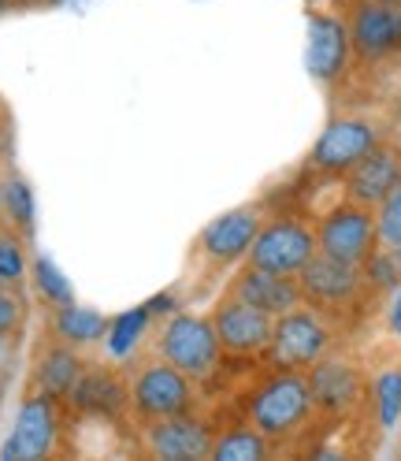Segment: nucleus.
<instances>
[{"mask_svg": "<svg viewBox=\"0 0 401 461\" xmlns=\"http://www.w3.org/2000/svg\"><path fill=\"white\" fill-rule=\"evenodd\" d=\"M312 417H316V402H312L305 372L272 368V376H264L245 394V420L261 428L272 443H290L298 431L308 428Z\"/></svg>", "mask_w": 401, "mask_h": 461, "instance_id": "obj_1", "label": "nucleus"}, {"mask_svg": "<svg viewBox=\"0 0 401 461\" xmlns=\"http://www.w3.org/2000/svg\"><path fill=\"white\" fill-rule=\"evenodd\" d=\"M156 357L183 368L193 384H209L223 361V346H219L212 316L183 312V309L175 316H167L156 331Z\"/></svg>", "mask_w": 401, "mask_h": 461, "instance_id": "obj_2", "label": "nucleus"}, {"mask_svg": "<svg viewBox=\"0 0 401 461\" xmlns=\"http://www.w3.org/2000/svg\"><path fill=\"white\" fill-rule=\"evenodd\" d=\"M331 346H334V328L327 324V316L312 305H298L275 316L264 361L279 372H308L320 357L331 354Z\"/></svg>", "mask_w": 401, "mask_h": 461, "instance_id": "obj_3", "label": "nucleus"}, {"mask_svg": "<svg viewBox=\"0 0 401 461\" xmlns=\"http://www.w3.org/2000/svg\"><path fill=\"white\" fill-rule=\"evenodd\" d=\"M200 406V391L186 376L183 368H175L164 357H153L141 365L130 376V413L146 424V420H164V417H179L193 413Z\"/></svg>", "mask_w": 401, "mask_h": 461, "instance_id": "obj_4", "label": "nucleus"}, {"mask_svg": "<svg viewBox=\"0 0 401 461\" xmlns=\"http://www.w3.org/2000/svg\"><path fill=\"white\" fill-rule=\"evenodd\" d=\"M383 141H387L383 127L376 120H368V115H334L320 131V138L312 141L305 164H308V171H316V176L342 179L371 149L383 146Z\"/></svg>", "mask_w": 401, "mask_h": 461, "instance_id": "obj_5", "label": "nucleus"}, {"mask_svg": "<svg viewBox=\"0 0 401 461\" xmlns=\"http://www.w3.org/2000/svg\"><path fill=\"white\" fill-rule=\"evenodd\" d=\"M64 439V402L45 391H31L15 413L8 439L0 443V461H41L60 450Z\"/></svg>", "mask_w": 401, "mask_h": 461, "instance_id": "obj_6", "label": "nucleus"}, {"mask_svg": "<svg viewBox=\"0 0 401 461\" xmlns=\"http://www.w3.org/2000/svg\"><path fill=\"white\" fill-rule=\"evenodd\" d=\"M316 253H320L316 227H308L301 216H272L261 223V230H256L245 265L282 272V276H298Z\"/></svg>", "mask_w": 401, "mask_h": 461, "instance_id": "obj_7", "label": "nucleus"}, {"mask_svg": "<svg viewBox=\"0 0 401 461\" xmlns=\"http://www.w3.org/2000/svg\"><path fill=\"white\" fill-rule=\"evenodd\" d=\"M316 246L320 253L334 257L346 265H364L371 253L379 249V230H376V209H364L357 201L342 197L334 209H327L316 223Z\"/></svg>", "mask_w": 401, "mask_h": 461, "instance_id": "obj_8", "label": "nucleus"}, {"mask_svg": "<svg viewBox=\"0 0 401 461\" xmlns=\"http://www.w3.org/2000/svg\"><path fill=\"white\" fill-rule=\"evenodd\" d=\"M298 283H301V302L312 305V309H320L324 316L346 312L364 294L361 265L334 261V257H327V253L312 257V261L298 272Z\"/></svg>", "mask_w": 401, "mask_h": 461, "instance_id": "obj_9", "label": "nucleus"}, {"mask_svg": "<svg viewBox=\"0 0 401 461\" xmlns=\"http://www.w3.org/2000/svg\"><path fill=\"white\" fill-rule=\"evenodd\" d=\"M212 420L200 417L197 410L164 420H146V428H141V447L156 461H200L212 454Z\"/></svg>", "mask_w": 401, "mask_h": 461, "instance_id": "obj_10", "label": "nucleus"}, {"mask_svg": "<svg viewBox=\"0 0 401 461\" xmlns=\"http://www.w3.org/2000/svg\"><path fill=\"white\" fill-rule=\"evenodd\" d=\"M261 223H264V209L261 205H238V209L219 212L197 235L200 261H209L212 268H235V265H242L249 257V246L256 239V230H261Z\"/></svg>", "mask_w": 401, "mask_h": 461, "instance_id": "obj_11", "label": "nucleus"}, {"mask_svg": "<svg viewBox=\"0 0 401 461\" xmlns=\"http://www.w3.org/2000/svg\"><path fill=\"white\" fill-rule=\"evenodd\" d=\"M353 64V41L350 23L334 12H312L308 15V41H305V68L320 86H338L350 75Z\"/></svg>", "mask_w": 401, "mask_h": 461, "instance_id": "obj_12", "label": "nucleus"}, {"mask_svg": "<svg viewBox=\"0 0 401 461\" xmlns=\"http://www.w3.org/2000/svg\"><path fill=\"white\" fill-rule=\"evenodd\" d=\"M346 23H350L357 64L376 68L401 52V5H364V0H353Z\"/></svg>", "mask_w": 401, "mask_h": 461, "instance_id": "obj_13", "label": "nucleus"}, {"mask_svg": "<svg viewBox=\"0 0 401 461\" xmlns=\"http://www.w3.org/2000/svg\"><path fill=\"white\" fill-rule=\"evenodd\" d=\"M209 316H212V324H216V335H219L223 354H231V357H261V354L268 350L275 316L253 309L249 302L235 298L231 291H227V294L216 302V309H212Z\"/></svg>", "mask_w": 401, "mask_h": 461, "instance_id": "obj_14", "label": "nucleus"}, {"mask_svg": "<svg viewBox=\"0 0 401 461\" xmlns=\"http://www.w3.org/2000/svg\"><path fill=\"white\" fill-rule=\"evenodd\" d=\"M64 406L75 417L85 420H101V424H120L130 413V384L111 368H97L85 365V372L78 376V384L71 387V394L64 398Z\"/></svg>", "mask_w": 401, "mask_h": 461, "instance_id": "obj_15", "label": "nucleus"}, {"mask_svg": "<svg viewBox=\"0 0 401 461\" xmlns=\"http://www.w3.org/2000/svg\"><path fill=\"white\" fill-rule=\"evenodd\" d=\"M308 387H312V402H316V413L324 417H350L361 398H364V376L361 368L346 357H320L308 372Z\"/></svg>", "mask_w": 401, "mask_h": 461, "instance_id": "obj_16", "label": "nucleus"}, {"mask_svg": "<svg viewBox=\"0 0 401 461\" xmlns=\"http://www.w3.org/2000/svg\"><path fill=\"white\" fill-rule=\"evenodd\" d=\"M397 186H401V146H390V141L376 146L357 167L342 176V197L357 201L364 209H379Z\"/></svg>", "mask_w": 401, "mask_h": 461, "instance_id": "obj_17", "label": "nucleus"}, {"mask_svg": "<svg viewBox=\"0 0 401 461\" xmlns=\"http://www.w3.org/2000/svg\"><path fill=\"white\" fill-rule=\"evenodd\" d=\"M231 294L249 302L253 309H261L268 316H282L290 312L301 302V283L298 276H282V272H268V268H256V265H245L235 279H231Z\"/></svg>", "mask_w": 401, "mask_h": 461, "instance_id": "obj_18", "label": "nucleus"}, {"mask_svg": "<svg viewBox=\"0 0 401 461\" xmlns=\"http://www.w3.org/2000/svg\"><path fill=\"white\" fill-rule=\"evenodd\" d=\"M82 372H85L82 350H75V346H67V342H49L38 354L34 368H31V387L64 402L71 394V387L78 384Z\"/></svg>", "mask_w": 401, "mask_h": 461, "instance_id": "obj_19", "label": "nucleus"}, {"mask_svg": "<svg viewBox=\"0 0 401 461\" xmlns=\"http://www.w3.org/2000/svg\"><path fill=\"white\" fill-rule=\"evenodd\" d=\"M49 331H52L56 342H67V346H75V350H90V346L104 342L108 316L94 305L67 302V305H56L49 312Z\"/></svg>", "mask_w": 401, "mask_h": 461, "instance_id": "obj_20", "label": "nucleus"}, {"mask_svg": "<svg viewBox=\"0 0 401 461\" xmlns=\"http://www.w3.org/2000/svg\"><path fill=\"white\" fill-rule=\"evenodd\" d=\"M272 447L275 443L264 431L245 420V424H231V428L216 431L209 457L212 461H264V457H272Z\"/></svg>", "mask_w": 401, "mask_h": 461, "instance_id": "obj_21", "label": "nucleus"}, {"mask_svg": "<svg viewBox=\"0 0 401 461\" xmlns=\"http://www.w3.org/2000/svg\"><path fill=\"white\" fill-rule=\"evenodd\" d=\"M149 328H153V316H149V309L146 305H134V309H123L120 316H111L108 321V331H104V354L111 357V361H127L141 342H146V335H149Z\"/></svg>", "mask_w": 401, "mask_h": 461, "instance_id": "obj_22", "label": "nucleus"}, {"mask_svg": "<svg viewBox=\"0 0 401 461\" xmlns=\"http://www.w3.org/2000/svg\"><path fill=\"white\" fill-rule=\"evenodd\" d=\"M0 190H4V209H0V216H8L12 230H19V235L31 239L34 227H38V197H34V186L26 183L22 176H8V179H0Z\"/></svg>", "mask_w": 401, "mask_h": 461, "instance_id": "obj_23", "label": "nucleus"}, {"mask_svg": "<svg viewBox=\"0 0 401 461\" xmlns=\"http://www.w3.org/2000/svg\"><path fill=\"white\" fill-rule=\"evenodd\" d=\"M31 283H34L38 298H41L49 309L75 302V286H71V279L64 276V268L56 265L49 253H38L34 261H31Z\"/></svg>", "mask_w": 401, "mask_h": 461, "instance_id": "obj_24", "label": "nucleus"}, {"mask_svg": "<svg viewBox=\"0 0 401 461\" xmlns=\"http://www.w3.org/2000/svg\"><path fill=\"white\" fill-rule=\"evenodd\" d=\"M371 413L379 431H394L401 424V368H383L371 380Z\"/></svg>", "mask_w": 401, "mask_h": 461, "instance_id": "obj_25", "label": "nucleus"}, {"mask_svg": "<svg viewBox=\"0 0 401 461\" xmlns=\"http://www.w3.org/2000/svg\"><path fill=\"white\" fill-rule=\"evenodd\" d=\"M31 249H26V235L19 230H0V286H19L31 279Z\"/></svg>", "mask_w": 401, "mask_h": 461, "instance_id": "obj_26", "label": "nucleus"}, {"mask_svg": "<svg viewBox=\"0 0 401 461\" xmlns=\"http://www.w3.org/2000/svg\"><path fill=\"white\" fill-rule=\"evenodd\" d=\"M361 276H364V291H371V294H394L397 286H401V265H397L394 249L390 246H379L361 265Z\"/></svg>", "mask_w": 401, "mask_h": 461, "instance_id": "obj_27", "label": "nucleus"}, {"mask_svg": "<svg viewBox=\"0 0 401 461\" xmlns=\"http://www.w3.org/2000/svg\"><path fill=\"white\" fill-rule=\"evenodd\" d=\"M376 230H379V246H401V186L376 209Z\"/></svg>", "mask_w": 401, "mask_h": 461, "instance_id": "obj_28", "label": "nucleus"}, {"mask_svg": "<svg viewBox=\"0 0 401 461\" xmlns=\"http://www.w3.org/2000/svg\"><path fill=\"white\" fill-rule=\"evenodd\" d=\"M26 321V302L12 286H0V342H12Z\"/></svg>", "mask_w": 401, "mask_h": 461, "instance_id": "obj_29", "label": "nucleus"}, {"mask_svg": "<svg viewBox=\"0 0 401 461\" xmlns=\"http://www.w3.org/2000/svg\"><path fill=\"white\" fill-rule=\"evenodd\" d=\"M149 309V316L153 321H167V316H175L179 309H183V302H179V294L175 291H160V294H153L149 302H141Z\"/></svg>", "mask_w": 401, "mask_h": 461, "instance_id": "obj_30", "label": "nucleus"}, {"mask_svg": "<svg viewBox=\"0 0 401 461\" xmlns=\"http://www.w3.org/2000/svg\"><path fill=\"white\" fill-rule=\"evenodd\" d=\"M387 328L394 331V339H401V286L390 294V309H387Z\"/></svg>", "mask_w": 401, "mask_h": 461, "instance_id": "obj_31", "label": "nucleus"}, {"mask_svg": "<svg viewBox=\"0 0 401 461\" xmlns=\"http://www.w3.org/2000/svg\"><path fill=\"white\" fill-rule=\"evenodd\" d=\"M4 398H8V380H4V372H0V406H4Z\"/></svg>", "mask_w": 401, "mask_h": 461, "instance_id": "obj_32", "label": "nucleus"}, {"mask_svg": "<svg viewBox=\"0 0 401 461\" xmlns=\"http://www.w3.org/2000/svg\"><path fill=\"white\" fill-rule=\"evenodd\" d=\"M8 12H12V0H0V19H4Z\"/></svg>", "mask_w": 401, "mask_h": 461, "instance_id": "obj_33", "label": "nucleus"}, {"mask_svg": "<svg viewBox=\"0 0 401 461\" xmlns=\"http://www.w3.org/2000/svg\"><path fill=\"white\" fill-rule=\"evenodd\" d=\"M364 5H401V0H364Z\"/></svg>", "mask_w": 401, "mask_h": 461, "instance_id": "obj_34", "label": "nucleus"}, {"mask_svg": "<svg viewBox=\"0 0 401 461\" xmlns=\"http://www.w3.org/2000/svg\"><path fill=\"white\" fill-rule=\"evenodd\" d=\"M45 5H71V0H45Z\"/></svg>", "mask_w": 401, "mask_h": 461, "instance_id": "obj_35", "label": "nucleus"}, {"mask_svg": "<svg viewBox=\"0 0 401 461\" xmlns=\"http://www.w3.org/2000/svg\"><path fill=\"white\" fill-rule=\"evenodd\" d=\"M394 257H397V265H401V246H394Z\"/></svg>", "mask_w": 401, "mask_h": 461, "instance_id": "obj_36", "label": "nucleus"}, {"mask_svg": "<svg viewBox=\"0 0 401 461\" xmlns=\"http://www.w3.org/2000/svg\"><path fill=\"white\" fill-rule=\"evenodd\" d=\"M0 209H4V190H0Z\"/></svg>", "mask_w": 401, "mask_h": 461, "instance_id": "obj_37", "label": "nucleus"}, {"mask_svg": "<svg viewBox=\"0 0 401 461\" xmlns=\"http://www.w3.org/2000/svg\"><path fill=\"white\" fill-rule=\"evenodd\" d=\"M397 146H401V141H397Z\"/></svg>", "mask_w": 401, "mask_h": 461, "instance_id": "obj_38", "label": "nucleus"}, {"mask_svg": "<svg viewBox=\"0 0 401 461\" xmlns=\"http://www.w3.org/2000/svg\"><path fill=\"white\" fill-rule=\"evenodd\" d=\"M0 346H4V342H0Z\"/></svg>", "mask_w": 401, "mask_h": 461, "instance_id": "obj_39", "label": "nucleus"}]
</instances>
